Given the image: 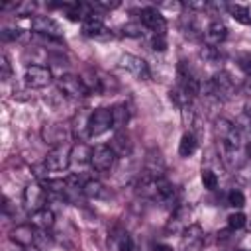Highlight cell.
I'll return each instance as SVG.
<instances>
[{
    "label": "cell",
    "instance_id": "7a4b0ae2",
    "mask_svg": "<svg viewBox=\"0 0 251 251\" xmlns=\"http://www.w3.org/2000/svg\"><path fill=\"white\" fill-rule=\"evenodd\" d=\"M206 92L218 100H227L235 94V82L226 71H220L206 82Z\"/></svg>",
    "mask_w": 251,
    "mask_h": 251
},
{
    "label": "cell",
    "instance_id": "d6a6232c",
    "mask_svg": "<svg viewBox=\"0 0 251 251\" xmlns=\"http://www.w3.org/2000/svg\"><path fill=\"white\" fill-rule=\"evenodd\" d=\"M227 204L233 206V208H241V206L245 204V196H243V192H239V190H231V192L227 194Z\"/></svg>",
    "mask_w": 251,
    "mask_h": 251
},
{
    "label": "cell",
    "instance_id": "9c48e42d",
    "mask_svg": "<svg viewBox=\"0 0 251 251\" xmlns=\"http://www.w3.org/2000/svg\"><path fill=\"white\" fill-rule=\"evenodd\" d=\"M22 200H24V206L33 214L41 208H45V200H47V190L43 184H37V182H31L24 188V194H22Z\"/></svg>",
    "mask_w": 251,
    "mask_h": 251
},
{
    "label": "cell",
    "instance_id": "4fadbf2b",
    "mask_svg": "<svg viewBox=\"0 0 251 251\" xmlns=\"http://www.w3.org/2000/svg\"><path fill=\"white\" fill-rule=\"evenodd\" d=\"M204 243V231L198 224H190L182 231V239L178 245V251H200Z\"/></svg>",
    "mask_w": 251,
    "mask_h": 251
},
{
    "label": "cell",
    "instance_id": "1f68e13d",
    "mask_svg": "<svg viewBox=\"0 0 251 251\" xmlns=\"http://www.w3.org/2000/svg\"><path fill=\"white\" fill-rule=\"evenodd\" d=\"M35 10V4L33 2H20V4H14V14L24 18V16H31V12Z\"/></svg>",
    "mask_w": 251,
    "mask_h": 251
},
{
    "label": "cell",
    "instance_id": "8d00e7d4",
    "mask_svg": "<svg viewBox=\"0 0 251 251\" xmlns=\"http://www.w3.org/2000/svg\"><path fill=\"white\" fill-rule=\"evenodd\" d=\"M153 251H173V247L167 245V243H155L153 245Z\"/></svg>",
    "mask_w": 251,
    "mask_h": 251
},
{
    "label": "cell",
    "instance_id": "2e32d148",
    "mask_svg": "<svg viewBox=\"0 0 251 251\" xmlns=\"http://www.w3.org/2000/svg\"><path fill=\"white\" fill-rule=\"evenodd\" d=\"M90 157H92V149L84 141H76L71 147V167L82 171L90 165Z\"/></svg>",
    "mask_w": 251,
    "mask_h": 251
},
{
    "label": "cell",
    "instance_id": "836d02e7",
    "mask_svg": "<svg viewBox=\"0 0 251 251\" xmlns=\"http://www.w3.org/2000/svg\"><path fill=\"white\" fill-rule=\"evenodd\" d=\"M0 76H2V80H8L12 76V67H10V61L6 55L0 57Z\"/></svg>",
    "mask_w": 251,
    "mask_h": 251
},
{
    "label": "cell",
    "instance_id": "f1b7e54d",
    "mask_svg": "<svg viewBox=\"0 0 251 251\" xmlns=\"http://www.w3.org/2000/svg\"><path fill=\"white\" fill-rule=\"evenodd\" d=\"M245 222H247L245 214H241V212H233L227 216V227L229 229H241L245 226Z\"/></svg>",
    "mask_w": 251,
    "mask_h": 251
},
{
    "label": "cell",
    "instance_id": "8fae6325",
    "mask_svg": "<svg viewBox=\"0 0 251 251\" xmlns=\"http://www.w3.org/2000/svg\"><path fill=\"white\" fill-rule=\"evenodd\" d=\"M120 67H122L124 71H127V73H129L133 78H137V80H147V78L151 76L147 63H145L141 57H135V55H129V53H126V55L120 57Z\"/></svg>",
    "mask_w": 251,
    "mask_h": 251
},
{
    "label": "cell",
    "instance_id": "52a82bcc",
    "mask_svg": "<svg viewBox=\"0 0 251 251\" xmlns=\"http://www.w3.org/2000/svg\"><path fill=\"white\" fill-rule=\"evenodd\" d=\"M139 22L145 29H149L155 35H165V31H167V20L157 8H151V6L143 8L139 12Z\"/></svg>",
    "mask_w": 251,
    "mask_h": 251
},
{
    "label": "cell",
    "instance_id": "9a60e30c",
    "mask_svg": "<svg viewBox=\"0 0 251 251\" xmlns=\"http://www.w3.org/2000/svg\"><path fill=\"white\" fill-rule=\"evenodd\" d=\"M202 37L206 39V45L216 47V45H220V43H224V41L227 39V27H226L220 20H214V22H210V24L206 25Z\"/></svg>",
    "mask_w": 251,
    "mask_h": 251
},
{
    "label": "cell",
    "instance_id": "4316f807",
    "mask_svg": "<svg viewBox=\"0 0 251 251\" xmlns=\"http://www.w3.org/2000/svg\"><path fill=\"white\" fill-rule=\"evenodd\" d=\"M227 12H229L239 24H251V14H249V10H247L245 6H241V4H229V6H227Z\"/></svg>",
    "mask_w": 251,
    "mask_h": 251
},
{
    "label": "cell",
    "instance_id": "ab89813d",
    "mask_svg": "<svg viewBox=\"0 0 251 251\" xmlns=\"http://www.w3.org/2000/svg\"><path fill=\"white\" fill-rule=\"evenodd\" d=\"M18 251H24V247H18Z\"/></svg>",
    "mask_w": 251,
    "mask_h": 251
},
{
    "label": "cell",
    "instance_id": "ba28073f",
    "mask_svg": "<svg viewBox=\"0 0 251 251\" xmlns=\"http://www.w3.org/2000/svg\"><path fill=\"white\" fill-rule=\"evenodd\" d=\"M43 167L51 173H61V171H67L71 167V149H67L65 145L61 147H53L45 161H43Z\"/></svg>",
    "mask_w": 251,
    "mask_h": 251
},
{
    "label": "cell",
    "instance_id": "83f0119b",
    "mask_svg": "<svg viewBox=\"0 0 251 251\" xmlns=\"http://www.w3.org/2000/svg\"><path fill=\"white\" fill-rule=\"evenodd\" d=\"M200 178H202L204 188H208V190H216V188H218V176H216L214 171H210V169H202Z\"/></svg>",
    "mask_w": 251,
    "mask_h": 251
},
{
    "label": "cell",
    "instance_id": "3957f363",
    "mask_svg": "<svg viewBox=\"0 0 251 251\" xmlns=\"http://www.w3.org/2000/svg\"><path fill=\"white\" fill-rule=\"evenodd\" d=\"M57 84H59V90L69 96V98H75V100H80V98H86L90 92L84 84V80L76 75H71V73H65L57 78Z\"/></svg>",
    "mask_w": 251,
    "mask_h": 251
},
{
    "label": "cell",
    "instance_id": "e575fe53",
    "mask_svg": "<svg viewBox=\"0 0 251 251\" xmlns=\"http://www.w3.org/2000/svg\"><path fill=\"white\" fill-rule=\"evenodd\" d=\"M149 45H151V49H155V51H165V47H167L165 35H155V33H151Z\"/></svg>",
    "mask_w": 251,
    "mask_h": 251
},
{
    "label": "cell",
    "instance_id": "7402d4cb",
    "mask_svg": "<svg viewBox=\"0 0 251 251\" xmlns=\"http://www.w3.org/2000/svg\"><path fill=\"white\" fill-rule=\"evenodd\" d=\"M188 210L186 208H176L173 212V218L167 226V229H173V231H184L188 227Z\"/></svg>",
    "mask_w": 251,
    "mask_h": 251
},
{
    "label": "cell",
    "instance_id": "d4e9b609",
    "mask_svg": "<svg viewBox=\"0 0 251 251\" xmlns=\"http://www.w3.org/2000/svg\"><path fill=\"white\" fill-rule=\"evenodd\" d=\"M112 118H114V127L122 129V127L127 124V120H129V110H127V106H126V104H116V106L112 108Z\"/></svg>",
    "mask_w": 251,
    "mask_h": 251
},
{
    "label": "cell",
    "instance_id": "484cf974",
    "mask_svg": "<svg viewBox=\"0 0 251 251\" xmlns=\"http://www.w3.org/2000/svg\"><path fill=\"white\" fill-rule=\"evenodd\" d=\"M114 241H116V251H133V239L126 229H118Z\"/></svg>",
    "mask_w": 251,
    "mask_h": 251
},
{
    "label": "cell",
    "instance_id": "5b68a950",
    "mask_svg": "<svg viewBox=\"0 0 251 251\" xmlns=\"http://www.w3.org/2000/svg\"><path fill=\"white\" fill-rule=\"evenodd\" d=\"M118 155L114 153L112 145H96L92 149V157H90V167L98 173H110L116 165Z\"/></svg>",
    "mask_w": 251,
    "mask_h": 251
},
{
    "label": "cell",
    "instance_id": "74e56055",
    "mask_svg": "<svg viewBox=\"0 0 251 251\" xmlns=\"http://www.w3.org/2000/svg\"><path fill=\"white\" fill-rule=\"evenodd\" d=\"M243 90H245L247 94H251V78H249V80H247V82L243 84Z\"/></svg>",
    "mask_w": 251,
    "mask_h": 251
},
{
    "label": "cell",
    "instance_id": "277c9868",
    "mask_svg": "<svg viewBox=\"0 0 251 251\" xmlns=\"http://www.w3.org/2000/svg\"><path fill=\"white\" fill-rule=\"evenodd\" d=\"M110 127H114V118H112V110L110 108H96L94 112H90L88 137H98V135L106 133Z\"/></svg>",
    "mask_w": 251,
    "mask_h": 251
},
{
    "label": "cell",
    "instance_id": "6da1fadb",
    "mask_svg": "<svg viewBox=\"0 0 251 251\" xmlns=\"http://www.w3.org/2000/svg\"><path fill=\"white\" fill-rule=\"evenodd\" d=\"M214 133L218 139V149H235V151H243V135L237 129V126L226 118L216 120L214 126Z\"/></svg>",
    "mask_w": 251,
    "mask_h": 251
},
{
    "label": "cell",
    "instance_id": "f546056e",
    "mask_svg": "<svg viewBox=\"0 0 251 251\" xmlns=\"http://www.w3.org/2000/svg\"><path fill=\"white\" fill-rule=\"evenodd\" d=\"M143 25H141V22H133V24H126L124 27H122V33L124 35H129V37H139V35H143Z\"/></svg>",
    "mask_w": 251,
    "mask_h": 251
},
{
    "label": "cell",
    "instance_id": "d6986e66",
    "mask_svg": "<svg viewBox=\"0 0 251 251\" xmlns=\"http://www.w3.org/2000/svg\"><path fill=\"white\" fill-rule=\"evenodd\" d=\"M143 173L151 176H165V159L161 157L159 151H149L145 161H143Z\"/></svg>",
    "mask_w": 251,
    "mask_h": 251
},
{
    "label": "cell",
    "instance_id": "603a6c76",
    "mask_svg": "<svg viewBox=\"0 0 251 251\" xmlns=\"http://www.w3.org/2000/svg\"><path fill=\"white\" fill-rule=\"evenodd\" d=\"M82 194L88 198H104L106 196V188L100 180L96 178H86L82 184Z\"/></svg>",
    "mask_w": 251,
    "mask_h": 251
},
{
    "label": "cell",
    "instance_id": "5bb4252c",
    "mask_svg": "<svg viewBox=\"0 0 251 251\" xmlns=\"http://www.w3.org/2000/svg\"><path fill=\"white\" fill-rule=\"evenodd\" d=\"M31 29L39 35H45V37L59 39V35H61V25L49 16H35L31 20Z\"/></svg>",
    "mask_w": 251,
    "mask_h": 251
},
{
    "label": "cell",
    "instance_id": "ffe728a7",
    "mask_svg": "<svg viewBox=\"0 0 251 251\" xmlns=\"http://www.w3.org/2000/svg\"><path fill=\"white\" fill-rule=\"evenodd\" d=\"M29 220H31V226L37 231H47V229H51L55 226V214L51 210H47V208H41V210L33 212L29 216Z\"/></svg>",
    "mask_w": 251,
    "mask_h": 251
},
{
    "label": "cell",
    "instance_id": "44dd1931",
    "mask_svg": "<svg viewBox=\"0 0 251 251\" xmlns=\"http://www.w3.org/2000/svg\"><path fill=\"white\" fill-rule=\"evenodd\" d=\"M112 149H114V153H116L118 157H124V159H127V157L131 155V149H133V145H131L129 137H127L124 131H118V133L114 135V139H112Z\"/></svg>",
    "mask_w": 251,
    "mask_h": 251
},
{
    "label": "cell",
    "instance_id": "d590c367",
    "mask_svg": "<svg viewBox=\"0 0 251 251\" xmlns=\"http://www.w3.org/2000/svg\"><path fill=\"white\" fill-rule=\"evenodd\" d=\"M0 35H2V39H4V41H10V39L20 37V29H10V27H4Z\"/></svg>",
    "mask_w": 251,
    "mask_h": 251
},
{
    "label": "cell",
    "instance_id": "30bf717a",
    "mask_svg": "<svg viewBox=\"0 0 251 251\" xmlns=\"http://www.w3.org/2000/svg\"><path fill=\"white\" fill-rule=\"evenodd\" d=\"M24 80L29 88H45L51 84L53 80V73L49 67H43V65H29L25 69V75H24Z\"/></svg>",
    "mask_w": 251,
    "mask_h": 251
},
{
    "label": "cell",
    "instance_id": "e0dca14e",
    "mask_svg": "<svg viewBox=\"0 0 251 251\" xmlns=\"http://www.w3.org/2000/svg\"><path fill=\"white\" fill-rule=\"evenodd\" d=\"M10 239H12V243H16V245H20V247L35 245V239H37L35 227H33V226H27V224L16 226V227L10 231Z\"/></svg>",
    "mask_w": 251,
    "mask_h": 251
},
{
    "label": "cell",
    "instance_id": "8992f818",
    "mask_svg": "<svg viewBox=\"0 0 251 251\" xmlns=\"http://www.w3.org/2000/svg\"><path fill=\"white\" fill-rule=\"evenodd\" d=\"M176 78H178V88L184 94H188L190 98L200 94V80L196 78V75L192 73V69L184 61H180L176 65Z\"/></svg>",
    "mask_w": 251,
    "mask_h": 251
},
{
    "label": "cell",
    "instance_id": "cb8c5ba5",
    "mask_svg": "<svg viewBox=\"0 0 251 251\" xmlns=\"http://www.w3.org/2000/svg\"><path fill=\"white\" fill-rule=\"evenodd\" d=\"M194 151H196V137H194V133L186 131V133L180 137V143H178V155H180V157H190Z\"/></svg>",
    "mask_w": 251,
    "mask_h": 251
},
{
    "label": "cell",
    "instance_id": "ac0fdd59",
    "mask_svg": "<svg viewBox=\"0 0 251 251\" xmlns=\"http://www.w3.org/2000/svg\"><path fill=\"white\" fill-rule=\"evenodd\" d=\"M82 31L86 37H96V39H106L110 37V29L102 24V20L98 16H90L82 22Z\"/></svg>",
    "mask_w": 251,
    "mask_h": 251
},
{
    "label": "cell",
    "instance_id": "f35d334b",
    "mask_svg": "<svg viewBox=\"0 0 251 251\" xmlns=\"http://www.w3.org/2000/svg\"><path fill=\"white\" fill-rule=\"evenodd\" d=\"M24 251H41V247H37V245H29V247H24Z\"/></svg>",
    "mask_w": 251,
    "mask_h": 251
},
{
    "label": "cell",
    "instance_id": "7c38bea8",
    "mask_svg": "<svg viewBox=\"0 0 251 251\" xmlns=\"http://www.w3.org/2000/svg\"><path fill=\"white\" fill-rule=\"evenodd\" d=\"M41 137L45 143H49L53 147H61V145H65V141H69L71 131L65 124H45L41 127Z\"/></svg>",
    "mask_w": 251,
    "mask_h": 251
},
{
    "label": "cell",
    "instance_id": "4dcf8cb0",
    "mask_svg": "<svg viewBox=\"0 0 251 251\" xmlns=\"http://www.w3.org/2000/svg\"><path fill=\"white\" fill-rule=\"evenodd\" d=\"M200 55H202V59L208 61V63H218V61L222 59L220 51H218L216 47H210V45H204V49L200 51Z\"/></svg>",
    "mask_w": 251,
    "mask_h": 251
}]
</instances>
